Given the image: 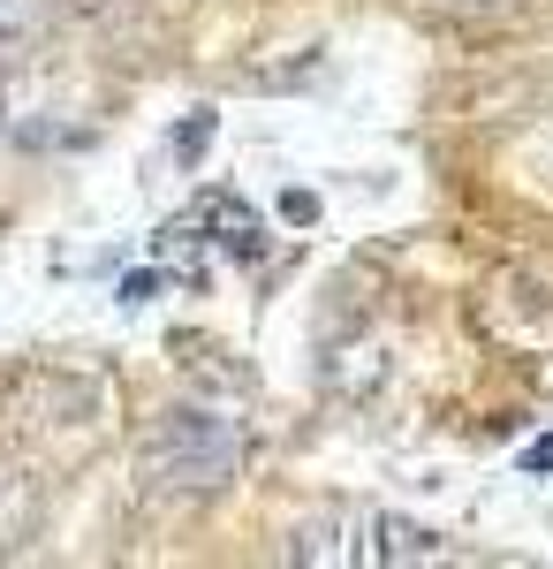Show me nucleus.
<instances>
[{
	"instance_id": "nucleus-5",
	"label": "nucleus",
	"mask_w": 553,
	"mask_h": 569,
	"mask_svg": "<svg viewBox=\"0 0 553 569\" xmlns=\"http://www.w3.org/2000/svg\"><path fill=\"white\" fill-rule=\"evenodd\" d=\"M386 380V350L380 342H341L334 357H326V388L334 395H372Z\"/></svg>"
},
{
	"instance_id": "nucleus-3",
	"label": "nucleus",
	"mask_w": 553,
	"mask_h": 569,
	"mask_svg": "<svg viewBox=\"0 0 553 569\" xmlns=\"http://www.w3.org/2000/svg\"><path fill=\"white\" fill-rule=\"evenodd\" d=\"M356 531H364V509L303 517V525L289 531V555H296V562H356Z\"/></svg>"
},
{
	"instance_id": "nucleus-4",
	"label": "nucleus",
	"mask_w": 553,
	"mask_h": 569,
	"mask_svg": "<svg viewBox=\"0 0 553 569\" xmlns=\"http://www.w3.org/2000/svg\"><path fill=\"white\" fill-rule=\"evenodd\" d=\"M190 220H198V228H213V243H220V251H235V259H258V251H265V236H258V213L243 206V198H228V190H205Z\"/></svg>"
},
{
	"instance_id": "nucleus-2",
	"label": "nucleus",
	"mask_w": 553,
	"mask_h": 569,
	"mask_svg": "<svg viewBox=\"0 0 553 569\" xmlns=\"http://www.w3.org/2000/svg\"><path fill=\"white\" fill-rule=\"evenodd\" d=\"M356 562H364V569H418V562H448V547H440V531L410 525V517L364 509V531H356Z\"/></svg>"
},
{
	"instance_id": "nucleus-7",
	"label": "nucleus",
	"mask_w": 553,
	"mask_h": 569,
	"mask_svg": "<svg viewBox=\"0 0 553 569\" xmlns=\"http://www.w3.org/2000/svg\"><path fill=\"white\" fill-rule=\"evenodd\" d=\"M205 137H213V114H190L182 137H174V144H182V160H198V152H205Z\"/></svg>"
},
{
	"instance_id": "nucleus-8",
	"label": "nucleus",
	"mask_w": 553,
	"mask_h": 569,
	"mask_svg": "<svg viewBox=\"0 0 553 569\" xmlns=\"http://www.w3.org/2000/svg\"><path fill=\"white\" fill-rule=\"evenodd\" d=\"M281 220H319V198H311V190H289V198H281Z\"/></svg>"
},
{
	"instance_id": "nucleus-6",
	"label": "nucleus",
	"mask_w": 553,
	"mask_h": 569,
	"mask_svg": "<svg viewBox=\"0 0 553 569\" xmlns=\"http://www.w3.org/2000/svg\"><path fill=\"white\" fill-rule=\"evenodd\" d=\"M31 16H39V0H0V39L31 31Z\"/></svg>"
},
{
	"instance_id": "nucleus-9",
	"label": "nucleus",
	"mask_w": 553,
	"mask_h": 569,
	"mask_svg": "<svg viewBox=\"0 0 553 569\" xmlns=\"http://www.w3.org/2000/svg\"><path fill=\"white\" fill-rule=\"evenodd\" d=\"M523 471H553V440H531L523 448Z\"/></svg>"
},
{
	"instance_id": "nucleus-1",
	"label": "nucleus",
	"mask_w": 553,
	"mask_h": 569,
	"mask_svg": "<svg viewBox=\"0 0 553 569\" xmlns=\"http://www.w3.org/2000/svg\"><path fill=\"white\" fill-rule=\"evenodd\" d=\"M243 471V426L220 418V410H198V402H174L152 418L144 433V479L160 493H220V486Z\"/></svg>"
},
{
	"instance_id": "nucleus-10",
	"label": "nucleus",
	"mask_w": 553,
	"mask_h": 569,
	"mask_svg": "<svg viewBox=\"0 0 553 569\" xmlns=\"http://www.w3.org/2000/svg\"><path fill=\"white\" fill-rule=\"evenodd\" d=\"M0 236H8V213H0Z\"/></svg>"
}]
</instances>
